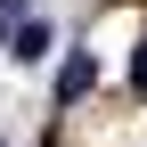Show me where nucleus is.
Wrapping results in <instances>:
<instances>
[{"label": "nucleus", "instance_id": "obj_3", "mask_svg": "<svg viewBox=\"0 0 147 147\" xmlns=\"http://www.w3.org/2000/svg\"><path fill=\"white\" fill-rule=\"evenodd\" d=\"M131 82H139V90H147V41H139V57H131Z\"/></svg>", "mask_w": 147, "mask_h": 147}, {"label": "nucleus", "instance_id": "obj_1", "mask_svg": "<svg viewBox=\"0 0 147 147\" xmlns=\"http://www.w3.org/2000/svg\"><path fill=\"white\" fill-rule=\"evenodd\" d=\"M90 82H98V65H90V57H65V74H57V106H74Z\"/></svg>", "mask_w": 147, "mask_h": 147}, {"label": "nucleus", "instance_id": "obj_2", "mask_svg": "<svg viewBox=\"0 0 147 147\" xmlns=\"http://www.w3.org/2000/svg\"><path fill=\"white\" fill-rule=\"evenodd\" d=\"M8 49H16V57H41V49H49V25H16Z\"/></svg>", "mask_w": 147, "mask_h": 147}]
</instances>
